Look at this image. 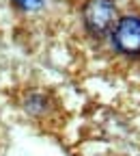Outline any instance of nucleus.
<instances>
[{
  "label": "nucleus",
  "instance_id": "1",
  "mask_svg": "<svg viewBox=\"0 0 140 156\" xmlns=\"http://www.w3.org/2000/svg\"><path fill=\"white\" fill-rule=\"evenodd\" d=\"M84 26L93 37H104L108 35L114 24L118 22L116 17V5L112 0H88L84 5Z\"/></svg>",
  "mask_w": 140,
  "mask_h": 156
},
{
  "label": "nucleus",
  "instance_id": "2",
  "mask_svg": "<svg viewBox=\"0 0 140 156\" xmlns=\"http://www.w3.org/2000/svg\"><path fill=\"white\" fill-rule=\"evenodd\" d=\"M112 44L121 54H127V56L140 54V17L138 15L118 17V22L112 28Z\"/></svg>",
  "mask_w": 140,
  "mask_h": 156
},
{
  "label": "nucleus",
  "instance_id": "3",
  "mask_svg": "<svg viewBox=\"0 0 140 156\" xmlns=\"http://www.w3.org/2000/svg\"><path fill=\"white\" fill-rule=\"evenodd\" d=\"M15 5H19L22 9H28V11H35V9H41V0H13Z\"/></svg>",
  "mask_w": 140,
  "mask_h": 156
}]
</instances>
